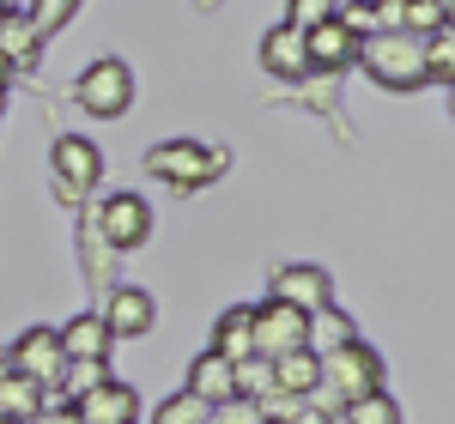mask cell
Wrapping results in <instances>:
<instances>
[{
    "label": "cell",
    "mask_w": 455,
    "mask_h": 424,
    "mask_svg": "<svg viewBox=\"0 0 455 424\" xmlns=\"http://www.w3.org/2000/svg\"><path fill=\"white\" fill-rule=\"evenodd\" d=\"M371 394H388V364L377 346H364V340H347V346H334V352H322V382H315V406H328L334 419H340V406L352 400H371Z\"/></svg>",
    "instance_id": "obj_1"
},
{
    "label": "cell",
    "mask_w": 455,
    "mask_h": 424,
    "mask_svg": "<svg viewBox=\"0 0 455 424\" xmlns=\"http://www.w3.org/2000/svg\"><path fill=\"white\" fill-rule=\"evenodd\" d=\"M352 67H364L383 91H419V85H431L425 79V36H407V31L364 36Z\"/></svg>",
    "instance_id": "obj_2"
},
{
    "label": "cell",
    "mask_w": 455,
    "mask_h": 424,
    "mask_svg": "<svg viewBox=\"0 0 455 424\" xmlns=\"http://www.w3.org/2000/svg\"><path fill=\"white\" fill-rule=\"evenodd\" d=\"M146 170L176 188V194H188V188H207L231 170V152L225 145H201V140H158L146 152Z\"/></svg>",
    "instance_id": "obj_3"
},
{
    "label": "cell",
    "mask_w": 455,
    "mask_h": 424,
    "mask_svg": "<svg viewBox=\"0 0 455 424\" xmlns=\"http://www.w3.org/2000/svg\"><path fill=\"white\" fill-rule=\"evenodd\" d=\"M134 98H140V79H134L128 61H116V55L92 61V67L79 73V85H73V104L85 109L92 122H116V115H128Z\"/></svg>",
    "instance_id": "obj_4"
},
{
    "label": "cell",
    "mask_w": 455,
    "mask_h": 424,
    "mask_svg": "<svg viewBox=\"0 0 455 424\" xmlns=\"http://www.w3.org/2000/svg\"><path fill=\"white\" fill-rule=\"evenodd\" d=\"M98 182H104V152L85 134H61L55 152H49V188H55V200L61 207H85Z\"/></svg>",
    "instance_id": "obj_5"
},
{
    "label": "cell",
    "mask_w": 455,
    "mask_h": 424,
    "mask_svg": "<svg viewBox=\"0 0 455 424\" xmlns=\"http://www.w3.org/2000/svg\"><path fill=\"white\" fill-rule=\"evenodd\" d=\"M249 340H255V357H267V364H280L285 352H304L310 346V316H298V310H285V303H255L249 310Z\"/></svg>",
    "instance_id": "obj_6"
},
{
    "label": "cell",
    "mask_w": 455,
    "mask_h": 424,
    "mask_svg": "<svg viewBox=\"0 0 455 424\" xmlns=\"http://www.w3.org/2000/svg\"><path fill=\"white\" fill-rule=\"evenodd\" d=\"M267 297L285 303V310H298V316H322V310H334V279L315 261H291V267L267 273Z\"/></svg>",
    "instance_id": "obj_7"
},
{
    "label": "cell",
    "mask_w": 455,
    "mask_h": 424,
    "mask_svg": "<svg viewBox=\"0 0 455 424\" xmlns=\"http://www.w3.org/2000/svg\"><path fill=\"white\" fill-rule=\"evenodd\" d=\"M92 224H98V237H104L116 255H128V248H140L146 237H152V207H146L140 194H109V200H98L92 207Z\"/></svg>",
    "instance_id": "obj_8"
},
{
    "label": "cell",
    "mask_w": 455,
    "mask_h": 424,
    "mask_svg": "<svg viewBox=\"0 0 455 424\" xmlns=\"http://www.w3.org/2000/svg\"><path fill=\"white\" fill-rule=\"evenodd\" d=\"M6 364H12V370H19L25 382H36V389H55V382H61V370H68L61 334H55V327H25V334L12 340Z\"/></svg>",
    "instance_id": "obj_9"
},
{
    "label": "cell",
    "mask_w": 455,
    "mask_h": 424,
    "mask_svg": "<svg viewBox=\"0 0 455 424\" xmlns=\"http://www.w3.org/2000/svg\"><path fill=\"white\" fill-rule=\"evenodd\" d=\"M98 316H104L109 340H140V334H152V321H158V303H152L146 285H109Z\"/></svg>",
    "instance_id": "obj_10"
},
{
    "label": "cell",
    "mask_w": 455,
    "mask_h": 424,
    "mask_svg": "<svg viewBox=\"0 0 455 424\" xmlns=\"http://www.w3.org/2000/svg\"><path fill=\"white\" fill-rule=\"evenodd\" d=\"M73 412H79V424H140V394L109 376L104 389L79 394V400H73Z\"/></svg>",
    "instance_id": "obj_11"
},
{
    "label": "cell",
    "mask_w": 455,
    "mask_h": 424,
    "mask_svg": "<svg viewBox=\"0 0 455 424\" xmlns=\"http://www.w3.org/2000/svg\"><path fill=\"white\" fill-rule=\"evenodd\" d=\"M304 49H310V73H328V79H340V73L358 61V36H352L340 19H328V25L304 31Z\"/></svg>",
    "instance_id": "obj_12"
},
{
    "label": "cell",
    "mask_w": 455,
    "mask_h": 424,
    "mask_svg": "<svg viewBox=\"0 0 455 424\" xmlns=\"http://www.w3.org/2000/svg\"><path fill=\"white\" fill-rule=\"evenodd\" d=\"M261 67L274 73V79H291V85H304V79H310V49H304V31H291V25H274V31L261 36Z\"/></svg>",
    "instance_id": "obj_13"
},
{
    "label": "cell",
    "mask_w": 455,
    "mask_h": 424,
    "mask_svg": "<svg viewBox=\"0 0 455 424\" xmlns=\"http://www.w3.org/2000/svg\"><path fill=\"white\" fill-rule=\"evenodd\" d=\"M182 394H195L201 406H225V400H237V389H231V364H225L219 352L188 357V382H182Z\"/></svg>",
    "instance_id": "obj_14"
},
{
    "label": "cell",
    "mask_w": 455,
    "mask_h": 424,
    "mask_svg": "<svg viewBox=\"0 0 455 424\" xmlns=\"http://www.w3.org/2000/svg\"><path fill=\"white\" fill-rule=\"evenodd\" d=\"M36 55H43V36H36V25L19 12V6H12V12L0 19V61L19 73V67H31Z\"/></svg>",
    "instance_id": "obj_15"
},
{
    "label": "cell",
    "mask_w": 455,
    "mask_h": 424,
    "mask_svg": "<svg viewBox=\"0 0 455 424\" xmlns=\"http://www.w3.org/2000/svg\"><path fill=\"white\" fill-rule=\"evenodd\" d=\"M315 382H322V352H285L280 364H274V389L280 394H291V400H310L315 394Z\"/></svg>",
    "instance_id": "obj_16"
},
{
    "label": "cell",
    "mask_w": 455,
    "mask_h": 424,
    "mask_svg": "<svg viewBox=\"0 0 455 424\" xmlns=\"http://www.w3.org/2000/svg\"><path fill=\"white\" fill-rule=\"evenodd\" d=\"M55 334H61V352L68 357H109V346H116L98 310H92V316H73L68 327H55Z\"/></svg>",
    "instance_id": "obj_17"
},
{
    "label": "cell",
    "mask_w": 455,
    "mask_h": 424,
    "mask_svg": "<svg viewBox=\"0 0 455 424\" xmlns=\"http://www.w3.org/2000/svg\"><path fill=\"white\" fill-rule=\"evenodd\" d=\"M207 352H219L225 364L255 357V340H249V303H237V310H225V316L212 321V346H207Z\"/></svg>",
    "instance_id": "obj_18"
},
{
    "label": "cell",
    "mask_w": 455,
    "mask_h": 424,
    "mask_svg": "<svg viewBox=\"0 0 455 424\" xmlns=\"http://www.w3.org/2000/svg\"><path fill=\"white\" fill-rule=\"evenodd\" d=\"M49 406V389H36V382H25L19 370L0 382V419H19V424H31L36 412Z\"/></svg>",
    "instance_id": "obj_19"
},
{
    "label": "cell",
    "mask_w": 455,
    "mask_h": 424,
    "mask_svg": "<svg viewBox=\"0 0 455 424\" xmlns=\"http://www.w3.org/2000/svg\"><path fill=\"white\" fill-rule=\"evenodd\" d=\"M109 382V357H68V370H61V382H55V394L61 400H79V394H92V389H104Z\"/></svg>",
    "instance_id": "obj_20"
},
{
    "label": "cell",
    "mask_w": 455,
    "mask_h": 424,
    "mask_svg": "<svg viewBox=\"0 0 455 424\" xmlns=\"http://www.w3.org/2000/svg\"><path fill=\"white\" fill-rule=\"evenodd\" d=\"M231 389H237V400H261V394H274V364L267 357H237L231 364Z\"/></svg>",
    "instance_id": "obj_21"
},
{
    "label": "cell",
    "mask_w": 455,
    "mask_h": 424,
    "mask_svg": "<svg viewBox=\"0 0 455 424\" xmlns=\"http://www.w3.org/2000/svg\"><path fill=\"white\" fill-rule=\"evenodd\" d=\"M347 340H358L352 316H340V310H322V316H310V352H334V346H347Z\"/></svg>",
    "instance_id": "obj_22"
},
{
    "label": "cell",
    "mask_w": 455,
    "mask_h": 424,
    "mask_svg": "<svg viewBox=\"0 0 455 424\" xmlns=\"http://www.w3.org/2000/svg\"><path fill=\"white\" fill-rule=\"evenodd\" d=\"M401 31H407V36H437V31H450V6H443V0H407Z\"/></svg>",
    "instance_id": "obj_23"
},
{
    "label": "cell",
    "mask_w": 455,
    "mask_h": 424,
    "mask_svg": "<svg viewBox=\"0 0 455 424\" xmlns=\"http://www.w3.org/2000/svg\"><path fill=\"white\" fill-rule=\"evenodd\" d=\"M425 79H431V85H450L455 79V31L425 36Z\"/></svg>",
    "instance_id": "obj_24"
},
{
    "label": "cell",
    "mask_w": 455,
    "mask_h": 424,
    "mask_svg": "<svg viewBox=\"0 0 455 424\" xmlns=\"http://www.w3.org/2000/svg\"><path fill=\"white\" fill-rule=\"evenodd\" d=\"M79 6H85V0H31V12H25V19H31L36 36L49 43L61 25H73V12H79Z\"/></svg>",
    "instance_id": "obj_25"
},
{
    "label": "cell",
    "mask_w": 455,
    "mask_h": 424,
    "mask_svg": "<svg viewBox=\"0 0 455 424\" xmlns=\"http://www.w3.org/2000/svg\"><path fill=\"white\" fill-rule=\"evenodd\" d=\"M104 237H98V224H92V207H85V218H79V255H85V279L104 285L109 279V261H104Z\"/></svg>",
    "instance_id": "obj_26"
},
{
    "label": "cell",
    "mask_w": 455,
    "mask_h": 424,
    "mask_svg": "<svg viewBox=\"0 0 455 424\" xmlns=\"http://www.w3.org/2000/svg\"><path fill=\"white\" fill-rule=\"evenodd\" d=\"M340 424H401V406H395L388 394H371V400L340 406Z\"/></svg>",
    "instance_id": "obj_27"
},
{
    "label": "cell",
    "mask_w": 455,
    "mask_h": 424,
    "mask_svg": "<svg viewBox=\"0 0 455 424\" xmlns=\"http://www.w3.org/2000/svg\"><path fill=\"white\" fill-rule=\"evenodd\" d=\"M340 12V0H285V25L291 31H315V25H328Z\"/></svg>",
    "instance_id": "obj_28"
},
{
    "label": "cell",
    "mask_w": 455,
    "mask_h": 424,
    "mask_svg": "<svg viewBox=\"0 0 455 424\" xmlns=\"http://www.w3.org/2000/svg\"><path fill=\"white\" fill-rule=\"evenodd\" d=\"M207 412L212 406H201L195 394H171V400L152 412V424H207Z\"/></svg>",
    "instance_id": "obj_29"
},
{
    "label": "cell",
    "mask_w": 455,
    "mask_h": 424,
    "mask_svg": "<svg viewBox=\"0 0 455 424\" xmlns=\"http://www.w3.org/2000/svg\"><path fill=\"white\" fill-rule=\"evenodd\" d=\"M207 424H261V412L249 406V400H225V406H212Z\"/></svg>",
    "instance_id": "obj_30"
},
{
    "label": "cell",
    "mask_w": 455,
    "mask_h": 424,
    "mask_svg": "<svg viewBox=\"0 0 455 424\" xmlns=\"http://www.w3.org/2000/svg\"><path fill=\"white\" fill-rule=\"evenodd\" d=\"M401 12H407V0H371V19H377V36L401 31Z\"/></svg>",
    "instance_id": "obj_31"
},
{
    "label": "cell",
    "mask_w": 455,
    "mask_h": 424,
    "mask_svg": "<svg viewBox=\"0 0 455 424\" xmlns=\"http://www.w3.org/2000/svg\"><path fill=\"white\" fill-rule=\"evenodd\" d=\"M280 424H334V412H328V406H315V400H298Z\"/></svg>",
    "instance_id": "obj_32"
},
{
    "label": "cell",
    "mask_w": 455,
    "mask_h": 424,
    "mask_svg": "<svg viewBox=\"0 0 455 424\" xmlns=\"http://www.w3.org/2000/svg\"><path fill=\"white\" fill-rule=\"evenodd\" d=\"M31 424H79V412H73L68 400H61V406H43V412H36Z\"/></svg>",
    "instance_id": "obj_33"
},
{
    "label": "cell",
    "mask_w": 455,
    "mask_h": 424,
    "mask_svg": "<svg viewBox=\"0 0 455 424\" xmlns=\"http://www.w3.org/2000/svg\"><path fill=\"white\" fill-rule=\"evenodd\" d=\"M0 104H6V85H0Z\"/></svg>",
    "instance_id": "obj_34"
},
{
    "label": "cell",
    "mask_w": 455,
    "mask_h": 424,
    "mask_svg": "<svg viewBox=\"0 0 455 424\" xmlns=\"http://www.w3.org/2000/svg\"><path fill=\"white\" fill-rule=\"evenodd\" d=\"M201 6H219V0H201Z\"/></svg>",
    "instance_id": "obj_35"
},
{
    "label": "cell",
    "mask_w": 455,
    "mask_h": 424,
    "mask_svg": "<svg viewBox=\"0 0 455 424\" xmlns=\"http://www.w3.org/2000/svg\"><path fill=\"white\" fill-rule=\"evenodd\" d=\"M0 424H19V419H0Z\"/></svg>",
    "instance_id": "obj_36"
},
{
    "label": "cell",
    "mask_w": 455,
    "mask_h": 424,
    "mask_svg": "<svg viewBox=\"0 0 455 424\" xmlns=\"http://www.w3.org/2000/svg\"><path fill=\"white\" fill-rule=\"evenodd\" d=\"M443 6H450V0H443Z\"/></svg>",
    "instance_id": "obj_37"
}]
</instances>
